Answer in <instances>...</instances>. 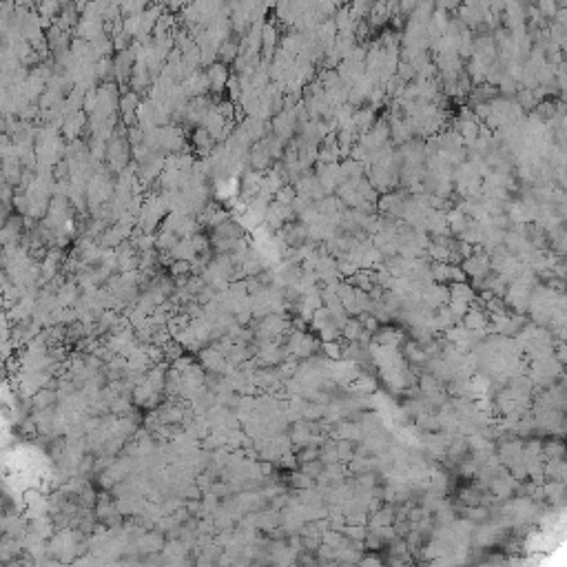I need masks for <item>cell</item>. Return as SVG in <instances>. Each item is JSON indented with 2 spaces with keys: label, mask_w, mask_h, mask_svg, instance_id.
<instances>
[{
  "label": "cell",
  "mask_w": 567,
  "mask_h": 567,
  "mask_svg": "<svg viewBox=\"0 0 567 567\" xmlns=\"http://www.w3.org/2000/svg\"><path fill=\"white\" fill-rule=\"evenodd\" d=\"M463 271L468 273L474 282H483L485 275L490 273V259L481 253H474L463 262Z\"/></svg>",
  "instance_id": "9"
},
{
  "label": "cell",
  "mask_w": 567,
  "mask_h": 567,
  "mask_svg": "<svg viewBox=\"0 0 567 567\" xmlns=\"http://www.w3.org/2000/svg\"><path fill=\"white\" fill-rule=\"evenodd\" d=\"M280 43H282V36H280V29H277V24L273 20L266 22V27H264V33H262V60H273L275 54L280 52Z\"/></svg>",
  "instance_id": "6"
},
{
  "label": "cell",
  "mask_w": 567,
  "mask_h": 567,
  "mask_svg": "<svg viewBox=\"0 0 567 567\" xmlns=\"http://www.w3.org/2000/svg\"><path fill=\"white\" fill-rule=\"evenodd\" d=\"M231 67L222 65V62H216V65H211L206 69V78H209V86H211V93L213 98H218L222 91H226V86H229V80H231Z\"/></svg>",
  "instance_id": "5"
},
{
  "label": "cell",
  "mask_w": 567,
  "mask_h": 567,
  "mask_svg": "<svg viewBox=\"0 0 567 567\" xmlns=\"http://www.w3.org/2000/svg\"><path fill=\"white\" fill-rule=\"evenodd\" d=\"M142 98L137 96L131 89H124L122 98H120V116H122V124L124 127H133L137 124V109H140Z\"/></svg>",
  "instance_id": "4"
},
{
  "label": "cell",
  "mask_w": 567,
  "mask_h": 567,
  "mask_svg": "<svg viewBox=\"0 0 567 567\" xmlns=\"http://www.w3.org/2000/svg\"><path fill=\"white\" fill-rule=\"evenodd\" d=\"M131 160H133V149L129 144V137H127V127L120 124L116 129V133L111 135V140L107 142V160L105 165L111 173H122L131 167Z\"/></svg>",
  "instance_id": "1"
},
{
  "label": "cell",
  "mask_w": 567,
  "mask_h": 567,
  "mask_svg": "<svg viewBox=\"0 0 567 567\" xmlns=\"http://www.w3.org/2000/svg\"><path fill=\"white\" fill-rule=\"evenodd\" d=\"M86 129H89V116H86L84 111L71 113V116H67L65 122H62V135L71 142L80 140V133H84Z\"/></svg>",
  "instance_id": "7"
},
{
  "label": "cell",
  "mask_w": 567,
  "mask_h": 567,
  "mask_svg": "<svg viewBox=\"0 0 567 567\" xmlns=\"http://www.w3.org/2000/svg\"><path fill=\"white\" fill-rule=\"evenodd\" d=\"M184 91H186V96L188 98H204V96H209L211 93V86H209V78H206V71H197V73H193L191 78H188L184 84Z\"/></svg>",
  "instance_id": "10"
},
{
  "label": "cell",
  "mask_w": 567,
  "mask_h": 567,
  "mask_svg": "<svg viewBox=\"0 0 567 567\" xmlns=\"http://www.w3.org/2000/svg\"><path fill=\"white\" fill-rule=\"evenodd\" d=\"M156 80H158V78L149 71V67L144 65V62H137L135 69H133V73H131V80H129V86H127V89L135 91L137 96H142V93L149 96L151 89H153Z\"/></svg>",
  "instance_id": "3"
},
{
  "label": "cell",
  "mask_w": 567,
  "mask_h": 567,
  "mask_svg": "<svg viewBox=\"0 0 567 567\" xmlns=\"http://www.w3.org/2000/svg\"><path fill=\"white\" fill-rule=\"evenodd\" d=\"M191 146H193V151H195L197 156H202V160H206L213 153V151L218 149V142L213 140L211 133L204 127H197L191 133Z\"/></svg>",
  "instance_id": "8"
},
{
  "label": "cell",
  "mask_w": 567,
  "mask_h": 567,
  "mask_svg": "<svg viewBox=\"0 0 567 567\" xmlns=\"http://www.w3.org/2000/svg\"><path fill=\"white\" fill-rule=\"evenodd\" d=\"M27 231V218L18 216H9L7 220H3V246L5 248H14V246H20L22 242V233Z\"/></svg>",
  "instance_id": "2"
}]
</instances>
